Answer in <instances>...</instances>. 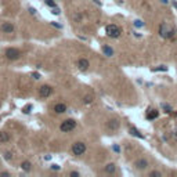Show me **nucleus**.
I'll return each mask as SVG.
<instances>
[{"label": "nucleus", "mask_w": 177, "mask_h": 177, "mask_svg": "<svg viewBox=\"0 0 177 177\" xmlns=\"http://www.w3.org/2000/svg\"><path fill=\"white\" fill-rule=\"evenodd\" d=\"M4 57H6L8 61H17L21 58V50L17 47H7L6 50H4Z\"/></svg>", "instance_id": "1"}, {"label": "nucleus", "mask_w": 177, "mask_h": 177, "mask_svg": "<svg viewBox=\"0 0 177 177\" xmlns=\"http://www.w3.org/2000/svg\"><path fill=\"white\" fill-rule=\"evenodd\" d=\"M105 31H107V35L109 36V37H119L120 36V33H122V29L118 26V25H115V24H111V25H108L107 28H105Z\"/></svg>", "instance_id": "2"}, {"label": "nucleus", "mask_w": 177, "mask_h": 177, "mask_svg": "<svg viewBox=\"0 0 177 177\" xmlns=\"http://www.w3.org/2000/svg\"><path fill=\"white\" fill-rule=\"evenodd\" d=\"M159 33H161V36H162V37L170 39V37L176 33V29H174V28L169 29L168 26H166V24H161V26H159Z\"/></svg>", "instance_id": "3"}, {"label": "nucleus", "mask_w": 177, "mask_h": 177, "mask_svg": "<svg viewBox=\"0 0 177 177\" xmlns=\"http://www.w3.org/2000/svg\"><path fill=\"white\" fill-rule=\"evenodd\" d=\"M0 31H2V33H14L15 32V25L11 22V21H3L2 24H0Z\"/></svg>", "instance_id": "4"}, {"label": "nucleus", "mask_w": 177, "mask_h": 177, "mask_svg": "<svg viewBox=\"0 0 177 177\" xmlns=\"http://www.w3.org/2000/svg\"><path fill=\"white\" fill-rule=\"evenodd\" d=\"M75 127H76V122L75 120H73V119H67V120H64L61 123L60 130L64 131V133H68V131H72Z\"/></svg>", "instance_id": "5"}, {"label": "nucleus", "mask_w": 177, "mask_h": 177, "mask_svg": "<svg viewBox=\"0 0 177 177\" xmlns=\"http://www.w3.org/2000/svg\"><path fill=\"white\" fill-rule=\"evenodd\" d=\"M72 152H73V155H76V156H79V155H83L86 152V144L85 142H75V144L72 145Z\"/></svg>", "instance_id": "6"}, {"label": "nucleus", "mask_w": 177, "mask_h": 177, "mask_svg": "<svg viewBox=\"0 0 177 177\" xmlns=\"http://www.w3.org/2000/svg\"><path fill=\"white\" fill-rule=\"evenodd\" d=\"M53 87L51 86H48V85H43L39 87V96L43 97V98H47V97H50L53 94Z\"/></svg>", "instance_id": "7"}, {"label": "nucleus", "mask_w": 177, "mask_h": 177, "mask_svg": "<svg viewBox=\"0 0 177 177\" xmlns=\"http://www.w3.org/2000/svg\"><path fill=\"white\" fill-rule=\"evenodd\" d=\"M11 139L8 131H0V144H7Z\"/></svg>", "instance_id": "8"}, {"label": "nucleus", "mask_w": 177, "mask_h": 177, "mask_svg": "<svg viewBox=\"0 0 177 177\" xmlns=\"http://www.w3.org/2000/svg\"><path fill=\"white\" fill-rule=\"evenodd\" d=\"M88 60H86V58H80L79 61H78V68H79L80 71H86L87 68H88Z\"/></svg>", "instance_id": "9"}, {"label": "nucleus", "mask_w": 177, "mask_h": 177, "mask_svg": "<svg viewBox=\"0 0 177 177\" xmlns=\"http://www.w3.org/2000/svg\"><path fill=\"white\" fill-rule=\"evenodd\" d=\"M53 109H54V112H56V114H64V112L67 111V105L62 104V102H58V104L54 105Z\"/></svg>", "instance_id": "10"}, {"label": "nucleus", "mask_w": 177, "mask_h": 177, "mask_svg": "<svg viewBox=\"0 0 177 177\" xmlns=\"http://www.w3.org/2000/svg\"><path fill=\"white\" fill-rule=\"evenodd\" d=\"M134 165H136V168H137V169L142 170V169H145L147 166H148V162H147L145 159H137Z\"/></svg>", "instance_id": "11"}, {"label": "nucleus", "mask_w": 177, "mask_h": 177, "mask_svg": "<svg viewBox=\"0 0 177 177\" xmlns=\"http://www.w3.org/2000/svg\"><path fill=\"white\" fill-rule=\"evenodd\" d=\"M102 53H104L107 57L114 56V50H112V48H111L109 46H102Z\"/></svg>", "instance_id": "12"}, {"label": "nucleus", "mask_w": 177, "mask_h": 177, "mask_svg": "<svg viewBox=\"0 0 177 177\" xmlns=\"http://www.w3.org/2000/svg\"><path fill=\"white\" fill-rule=\"evenodd\" d=\"M21 168H22V170L29 172V170L32 169V163L29 161H25V162H22V163H21Z\"/></svg>", "instance_id": "13"}, {"label": "nucleus", "mask_w": 177, "mask_h": 177, "mask_svg": "<svg viewBox=\"0 0 177 177\" xmlns=\"http://www.w3.org/2000/svg\"><path fill=\"white\" fill-rule=\"evenodd\" d=\"M130 134H131V136L139 137V139H144V136H142V134H141V133H140L139 130H137V129H134V127H131V129H130Z\"/></svg>", "instance_id": "14"}, {"label": "nucleus", "mask_w": 177, "mask_h": 177, "mask_svg": "<svg viewBox=\"0 0 177 177\" xmlns=\"http://www.w3.org/2000/svg\"><path fill=\"white\" fill-rule=\"evenodd\" d=\"M158 111L156 109H152L151 112H148V115H147V118H148V119H155V118H158Z\"/></svg>", "instance_id": "15"}, {"label": "nucleus", "mask_w": 177, "mask_h": 177, "mask_svg": "<svg viewBox=\"0 0 177 177\" xmlns=\"http://www.w3.org/2000/svg\"><path fill=\"white\" fill-rule=\"evenodd\" d=\"M105 172H107V173H114V172H115V165L114 163H108L105 166Z\"/></svg>", "instance_id": "16"}, {"label": "nucleus", "mask_w": 177, "mask_h": 177, "mask_svg": "<svg viewBox=\"0 0 177 177\" xmlns=\"http://www.w3.org/2000/svg\"><path fill=\"white\" fill-rule=\"evenodd\" d=\"M3 158L6 159V161H11L13 159V154L10 151H4L3 152Z\"/></svg>", "instance_id": "17"}, {"label": "nucleus", "mask_w": 177, "mask_h": 177, "mask_svg": "<svg viewBox=\"0 0 177 177\" xmlns=\"http://www.w3.org/2000/svg\"><path fill=\"white\" fill-rule=\"evenodd\" d=\"M119 126V122L118 120H109V123H108V127H111V129H116V127Z\"/></svg>", "instance_id": "18"}, {"label": "nucleus", "mask_w": 177, "mask_h": 177, "mask_svg": "<svg viewBox=\"0 0 177 177\" xmlns=\"http://www.w3.org/2000/svg\"><path fill=\"white\" fill-rule=\"evenodd\" d=\"M152 71L154 72H159V71H168V67H165V65H161V67H156V68H152Z\"/></svg>", "instance_id": "19"}, {"label": "nucleus", "mask_w": 177, "mask_h": 177, "mask_svg": "<svg viewBox=\"0 0 177 177\" xmlns=\"http://www.w3.org/2000/svg\"><path fill=\"white\" fill-rule=\"evenodd\" d=\"M134 26L136 28H141V26H144V22L140 21V19H136V21H134Z\"/></svg>", "instance_id": "20"}, {"label": "nucleus", "mask_w": 177, "mask_h": 177, "mask_svg": "<svg viewBox=\"0 0 177 177\" xmlns=\"http://www.w3.org/2000/svg\"><path fill=\"white\" fill-rule=\"evenodd\" d=\"M162 108H163V109H165V112H168V114H170V112H172V107H170V105L162 104Z\"/></svg>", "instance_id": "21"}, {"label": "nucleus", "mask_w": 177, "mask_h": 177, "mask_svg": "<svg viewBox=\"0 0 177 177\" xmlns=\"http://www.w3.org/2000/svg\"><path fill=\"white\" fill-rule=\"evenodd\" d=\"M44 3L50 7H56V2H53V0H44Z\"/></svg>", "instance_id": "22"}, {"label": "nucleus", "mask_w": 177, "mask_h": 177, "mask_svg": "<svg viewBox=\"0 0 177 177\" xmlns=\"http://www.w3.org/2000/svg\"><path fill=\"white\" fill-rule=\"evenodd\" d=\"M161 176H162V174L159 173V172H155V170L151 172V177H161Z\"/></svg>", "instance_id": "23"}, {"label": "nucleus", "mask_w": 177, "mask_h": 177, "mask_svg": "<svg viewBox=\"0 0 177 177\" xmlns=\"http://www.w3.org/2000/svg\"><path fill=\"white\" fill-rule=\"evenodd\" d=\"M51 13L56 14V15H58V14H60V8H58V7H53V11Z\"/></svg>", "instance_id": "24"}, {"label": "nucleus", "mask_w": 177, "mask_h": 177, "mask_svg": "<svg viewBox=\"0 0 177 177\" xmlns=\"http://www.w3.org/2000/svg\"><path fill=\"white\" fill-rule=\"evenodd\" d=\"M71 177H79V173L78 172H71Z\"/></svg>", "instance_id": "25"}, {"label": "nucleus", "mask_w": 177, "mask_h": 177, "mask_svg": "<svg viewBox=\"0 0 177 177\" xmlns=\"http://www.w3.org/2000/svg\"><path fill=\"white\" fill-rule=\"evenodd\" d=\"M51 169L53 170H60V166L58 165H51Z\"/></svg>", "instance_id": "26"}, {"label": "nucleus", "mask_w": 177, "mask_h": 177, "mask_svg": "<svg viewBox=\"0 0 177 177\" xmlns=\"http://www.w3.org/2000/svg\"><path fill=\"white\" fill-rule=\"evenodd\" d=\"M85 102H86V104H87V102H91V97H85Z\"/></svg>", "instance_id": "27"}, {"label": "nucleus", "mask_w": 177, "mask_h": 177, "mask_svg": "<svg viewBox=\"0 0 177 177\" xmlns=\"http://www.w3.org/2000/svg\"><path fill=\"white\" fill-rule=\"evenodd\" d=\"M0 176H10V173H8V172H2Z\"/></svg>", "instance_id": "28"}, {"label": "nucleus", "mask_w": 177, "mask_h": 177, "mask_svg": "<svg viewBox=\"0 0 177 177\" xmlns=\"http://www.w3.org/2000/svg\"><path fill=\"white\" fill-rule=\"evenodd\" d=\"M33 78H35V79H40V75H39V73H33Z\"/></svg>", "instance_id": "29"}, {"label": "nucleus", "mask_w": 177, "mask_h": 177, "mask_svg": "<svg viewBox=\"0 0 177 177\" xmlns=\"http://www.w3.org/2000/svg\"><path fill=\"white\" fill-rule=\"evenodd\" d=\"M114 151H115V152H119V147H118V145H114Z\"/></svg>", "instance_id": "30"}, {"label": "nucleus", "mask_w": 177, "mask_h": 177, "mask_svg": "<svg viewBox=\"0 0 177 177\" xmlns=\"http://www.w3.org/2000/svg\"><path fill=\"white\" fill-rule=\"evenodd\" d=\"M161 2L163 3V4H168V3H169V0H161Z\"/></svg>", "instance_id": "31"}]
</instances>
